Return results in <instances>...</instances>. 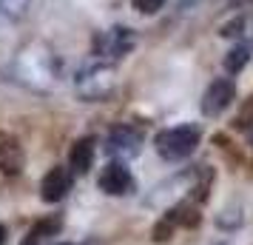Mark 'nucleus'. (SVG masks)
Segmentation results:
<instances>
[{"label": "nucleus", "instance_id": "nucleus-1", "mask_svg": "<svg viewBox=\"0 0 253 245\" xmlns=\"http://www.w3.org/2000/svg\"><path fill=\"white\" fill-rule=\"evenodd\" d=\"M157 154L165 157V160H185L191 157L194 148L199 146V129L185 123V126H173V129H165L157 134Z\"/></svg>", "mask_w": 253, "mask_h": 245}, {"label": "nucleus", "instance_id": "nucleus-2", "mask_svg": "<svg viewBox=\"0 0 253 245\" xmlns=\"http://www.w3.org/2000/svg\"><path fill=\"white\" fill-rule=\"evenodd\" d=\"M77 94L83 100H105L108 94L114 92V69L105 63H94L77 74Z\"/></svg>", "mask_w": 253, "mask_h": 245}, {"label": "nucleus", "instance_id": "nucleus-3", "mask_svg": "<svg viewBox=\"0 0 253 245\" xmlns=\"http://www.w3.org/2000/svg\"><path fill=\"white\" fill-rule=\"evenodd\" d=\"M137 43V37L131 29L126 26H114V29H105L97 35L94 40V51H97V57L100 60H117V57H126L128 51L134 49Z\"/></svg>", "mask_w": 253, "mask_h": 245}, {"label": "nucleus", "instance_id": "nucleus-4", "mask_svg": "<svg viewBox=\"0 0 253 245\" xmlns=\"http://www.w3.org/2000/svg\"><path fill=\"white\" fill-rule=\"evenodd\" d=\"M105 148H108V154L123 157V160L137 157L139 148H142V131H137L134 126H117V129H111V134H108Z\"/></svg>", "mask_w": 253, "mask_h": 245}, {"label": "nucleus", "instance_id": "nucleus-5", "mask_svg": "<svg viewBox=\"0 0 253 245\" xmlns=\"http://www.w3.org/2000/svg\"><path fill=\"white\" fill-rule=\"evenodd\" d=\"M233 97H236V86H233V80L219 77V80H213L211 86H208L205 97H202V111H205L208 117L222 114V111L233 103Z\"/></svg>", "mask_w": 253, "mask_h": 245}, {"label": "nucleus", "instance_id": "nucleus-6", "mask_svg": "<svg viewBox=\"0 0 253 245\" xmlns=\"http://www.w3.org/2000/svg\"><path fill=\"white\" fill-rule=\"evenodd\" d=\"M100 188L111 197H123L134 188V177L123 163H108L103 168V174H100Z\"/></svg>", "mask_w": 253, "mask_h": 245}, {"label": "nucleus", "instance_id": "nucleus-7", "mask_svg": "<svg viewBox=\"0 0 253 245\" xmlns=\"http://www.w3.org/2000/svg\"><path fill=\"white\" fill-rule=\"evenodd\" d=\"M71 191V171L69 168H51L43 180H40V197L46 199V202H60V199H66Z\"/></svg>", "mask_w": 253, "mask_h": 245}, {"label": "nucleus", "instance_id": "nucleus-8", "mask_svg": "<svg viewBox=\"0 0 253 245\" xmlns=\"http://www.w3.org/2000/svg\"><path fill=\"white\" fill-rule=\"evenodd\" d=\"M23 168V148L14 137H0V174L14 177Z\"/></svg>", "mask_w": 253, "mask_h": 245}, {"label": "nucleus", "instance_id": "nucleus-9", "mask_svg": "<svg viewBox=\"0 0 253 245\" xmlns=\"http://www.w3.org/2000/svg\"><path fill=\"white\" fill-rule=\"evenodd\" d=\"M69 163H71V171L74 174H85L91 168V163H94V140L91 137H80V140L71 146Z\"/></svg>", "mask_w": 253, "mask_h": 245}, {"label": "nucleus", "instance_id": "nucleus-10", "mask_svg": "<svg viewBox=\"0 0 253 245\" xmlns=\"http://www.w3.org/2000/svg\"><path fill=\"white\" fill-rule=\"evenodd\" d=\"M60 231V220H54V217H48V220H40L32 225V231L23 237V243L20 245H46L48 237H54V234Z\"/></svg>", "mask_w": 253, "mask_h": 245}, {"label": "nucleus", "instance_id": "nucleus-11", "mask_svg": "<svg viewBox=\"0 0 253 245\" xmlns=\"http://www.w3.org/2000/svg\"><path fill=\"white\" fill-rule=\"evenodd\" d=\"M248 57H251V54H248V49H245V46L230 49V51H228V57H225V69H228L230 74H236V71H239L242 66L248 63Z\"/></svg>", "mask_w": 253, "mask_h": 245}, {"label": "nucleus", "instance_id": "nucleus-12", "mask_svg": "<svg viewBox=\"0 0 253 245\" xmlns=\"http://www.w3.org/2000/svg\"><path fill=\"white\" fill-rule=\"evenodd\" d=\"M32 0H0V12L6 17H23Z\"/></svg>", "mask_w": 253, "mask_h": 245}, {"label": "nucleus", "instance_id": "nucleus-13", "mask_svg": "<svg viewBox=\"0 0 253 245\" xmlns=\"http://www.w3.org/2000/svg\"><path fill=\"white\" fill-rule=\"evenodd\" d=\"M131 3H134V9L142 12V14H154L165 6V0H131Z\"/></svg>", "mask_w": 253, "mask_h": 245}, {"label": "nucleus", "instance_id": "nucleus-14", "mask_svg": "<svg viewBox=\"0 0 253 245\" xmlns=\"http://www.w3.org/2000/svg\"><path fill=\"white\" fill-rule=\"evenodd\" d=\"M248 3H253V0H230V6H248Z\"/></svg>", "mask_w": 253, "mask_h": 245}, {"label": "nucleus", "instance_id": "nucleus-15", "mask_svg": "<svg viewBox=\"0 0 253 245\" xmlns=\"http://www.w3.org/2000/svg\"><path fill=\"white\" fill-rule=\"evenodd\" d=\"M0 245H6V225H0Z\"/></svg>", "mask_w": 253, "mask_h": 245}]
</instances>
